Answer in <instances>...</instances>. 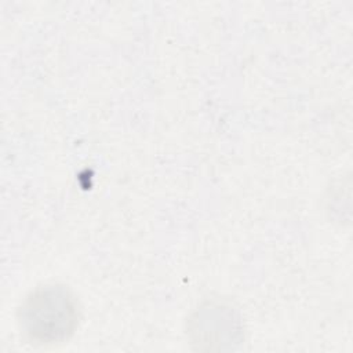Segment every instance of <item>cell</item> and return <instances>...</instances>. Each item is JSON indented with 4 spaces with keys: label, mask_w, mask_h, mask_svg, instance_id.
<instances>
[{
    "label": "cell",
    "mask_w": 353,
    "mask_h": 353,
    "mask_svg": "<svg viewBox=\"0 0 353 353\" xmlns=\"http://www.w3.org/2000/svg\"><path fill=\"white\" fill-rule=\"evenodd\" d=\"M19 321L33 341L40 343L62 341L76 327V302L63 287L46 285L37 288L22 303Z\"/></svg>",
    "instance_id": "obj_1"
}]
</instances>
